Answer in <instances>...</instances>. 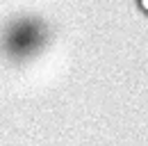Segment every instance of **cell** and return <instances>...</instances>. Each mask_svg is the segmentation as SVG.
Listing matches in <instances>:
<instances>
[{"label":"cell","mask_w":148,"mask_h":146,"mask_svg":"<svg viewBox=\"0 0 148 146\" xmlns=\"http://www.w3.org/2000/svg\"><path fill=\"white\" fill-rule=\"evenodd\" d=\"M139 5H141V9H146V12H148V0H139Z\"/></svg>","instance_id":"obj_1"}]
</instances>
